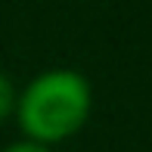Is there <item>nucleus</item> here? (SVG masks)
Returning <instances> with one entry per match:
<instances>
[{"label":"nucleus","instance_id":"f257e3e1","mask_svg":"<svg viewBox=\"0 0 152 152\" xmlns=\"http://www.w3.org/2000/svg\"><path fill=\"white\" fill-rule=\"evenodd\" d=\"M90 112L93 87L84 75L75 68H44L19 87L12 121L25 140L56 149L84 130Z\"/></svg>","mask_w":152,"mask_h":152},{"label":"nucleus","instance_id":"f03ea898","mask_svg":"<svg viewBox=\"0 0 152 152\" xmlns=\"http://www.w3.org/2000/svg\"><path fill=\"white\" fill-rule=\"evenodd\" d=\"M16 96H19V87L12 84V78L6 72H0V124L12 118V112H16Z\"/></svg>","mask_w":152,"mask_h":152},{"label":"nucleus","instance_id":"7ed1b4c3","mask_svg":"<svg viewBox=\"0 0 152 152\" xmlns=\"http://www.w3.org/2000/svg\"><path fill=\"white\" fill-rule=\"evenodd\" d=\"M0 152H53V149H50V146H44V143H34V140H25V137H19L16 143L3 146Z\"/></svg>","mask_w":152,"mask_h":152}]
</instances>
